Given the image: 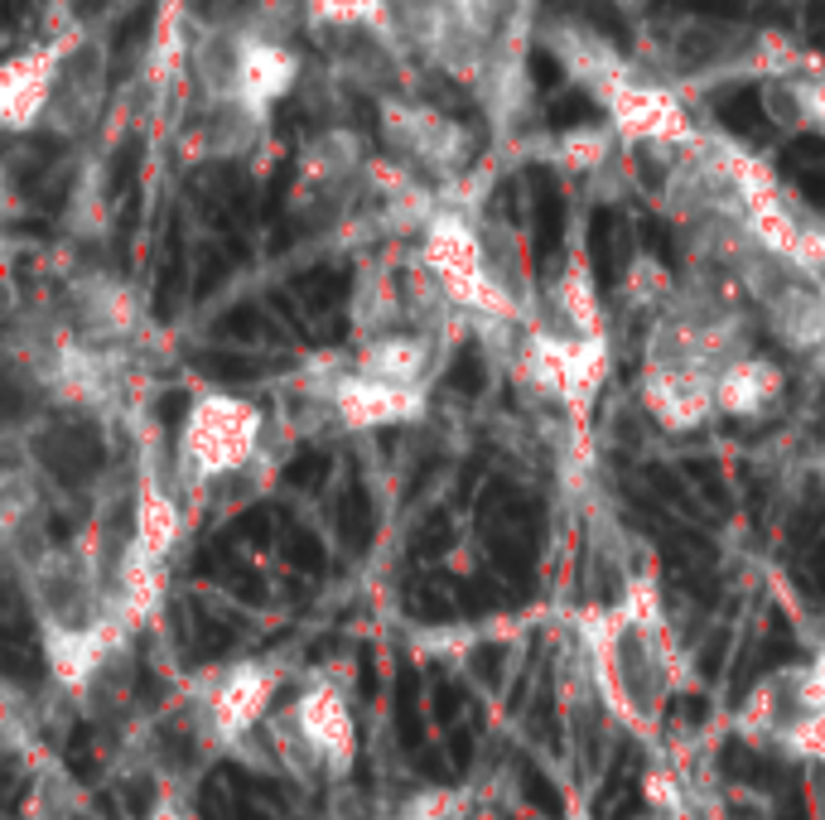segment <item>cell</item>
I'll return each mask as SVG.
<instances>
[{"mask_svg":"<svg viewBox=\"0 0 825 820\" xmlns=\"http://www.w3.org/2000/svg\"><path fill=\"white\" fill-rule=\"evenodd\" d=\"M575 632L598 705L618 729L651 744L671 700L686 691V656L667 623L661 585L651 575L628 579L614 603L579 608Z\"/></svg>","mask_w":825,"mask_h":820,"instance_id":"1","label":"cell"},{"mask_svg":"<svg viewBox=\"0 0 825 820\" xmlns=\"http://www.w3.org/2000/svg\"><path fill=\"white\" fill-rule=\"evenodd\" d=\"M257 738L271 753V763L295 782H318V777L343 782L363 748L357 709L334 676H310L285 705H275Z\"/></svg>","mask_w":825,"mask_h":820,"instance_id":"2","label":"cell"},{"mask_svg":"<svg viewBox=\"0 0 825 820\" xmlns=\"http://www.w3.org/2000/svg\"><path fill=\"white\" fill-rule=\"evenodd\" d=\"M265 440V410L242 391L203 387L184 406V420L175 430V479L189 497H208L212 487L242 479L261 464Z\"/></svg>","mask_w":825,"mask_h":820,"instance_id":"3","label":"cell"},{"mask_svg":"<svg viewBox=\"0 0 825 820\" xmlns=\"http://www.w3.org/2000/svg\"><path fill=\"white\" fill-rule=\"evenodd\" d=\"M608 377H614V338H565L551 328H526V338L516 343V381L575 425L594 416Z\"/></svg>","mask_w":825,"mask_h":820,"instance_id":"4","label":"cell"},{"mask_svg":"<svg viewBox=\"0 0 825 820\" xmlns=\"http://www.w3.org/2000/svg\"><path fill=\"white\" fill-rule=\"evenodd\" d=\"M425 271L445 290L449 304L473 319H512V295L502 275H492V261L483 242L459 228V222H435L430 242H425Z\"/></svg>","mask_w":825,"mask_h":820,"instance_id":"5","label":"cell"},{"mask_svg":"<svg viewBox=\"0 0 825 820\" xmlns=\"http://www.w3.org/2000/svg\"><path fill=\"white\" fill-rule=\"evenodd\" d=\"M281 681H285L281 661L247 656L198 685V700H203L208 724H212V734L222 738V748L232 753L265 729V719L275 714V700H281Z\"/></svg>","mask_w":825,"mask_h":820,"instance_id":"6","label":"cell"},{"mask_svg":"<svg viewBox=\"0 0 825 820\" xmlns=\"http://www.w3.org/2000/svg\"><path fill=\"white\" fill-rule=\"evenodd\" d=\"M816 714H821V695H816V681H811V661H787V666H773L767 676H758L749 685L734 724L749 744L792 753L796 734Z\"/></svg>","mask_w":825,"mask_h":820,"instance_id":"7","label":"cell"},{"mask_svg":"<svg viewBox=\"0 0 825 820\" xmlns=\"http://www.w3.org/2000/svg\"><path fill=\"white\" fill-rule=\"evenodd\" d=\"M430 391H406L391 381L363 377V372H343L338 391H334V425L348 434H372V430H401L425 420Z\"/></svg>","mask_w":825,"mask_h":820,"instance_id":"8","label":"cell"},{"mask_svg":"<svg viewBox=\"0 0 825 820\" xmlns=\"http://www.w3.org/2000/svg\"><path fill=\"white\" fill-rule=\"evenodd\" d=\"M439 367H445L439 343L416 334V328H396V334L363 338L353 348V372L391 381V387H406V391H430Z\"/></svg>","mask_w":825,"mask_h":820,"instance_id":"9","label":"cell"},{"mask_svg":"<svg viewBox=\"0 0 825 820\" xmlns=\"http://www.w3.org/2000/svg\"><path fill=\"white\" fill-rule=\"evenodd\" d=\"M787 396V372L782 362L763 353H743L714 381V401H720V420H767Z\"/></svg>","mask_w":825,"mask_h":820,"instance_id":"10","label":"cell"},{"mask_svg":"<svg viewBox=\"0 0 825 820\" xmlns=\"http://www.w3.org/2000/svg\"><path fill=\"white\" fill-rule=\"evenodd\" d=\"M536 328H551V334H565V338H608L604 299H598V285L584 261H570L545 285V319Z\"/></svg>","mask_w":825,"mask_h":820,"instance_id":"11","label":"cell"},{"mask_svg":"<svg viewBox=\"0 0 825 820\" xmlns=\"http://www.w3.org/2000/svg\"><path fill=\"white\" fill-rule=\"evenodd\" d=\"M401 820H492L483 801L463 787H430L401 806Z\"/></svg>","mask_w":825,"mask_h":820,"instance_id":"12","label":"cell"},{"mask_svg":"<svg viewBox=\"0 0 825 820\" xmlns=\"http://www.w3.org/2000/svg\"><path fill=\"white\" fill-rule=\"evenodd\" d=\"M720 112H724V122H729V126H739V130H749V126H758V122H763V102H758L749 87H734V92H724Z\"/></svg>","mask_w":825,"mask_h":820,"instance_id":"13","label":"cell"},{"mask_svg":"<svg viewBox=\"0 0 825 820\" xmlns=\"http://www.w3.org/2000/svg\"><path fill=\"white\" fill-rule=\"evenodd\" d=\"M792 758H802V763H816L821 772H825V709H821L816 719L806 724L802 734H796V744H792Z\"/></svg>","mask_w":825,"mask_h":820,"instance_id":"14","label":"cell"},{"mask_svg":"<svg viewBox=\"0 0 825 820\" xmlns=\"http://www.w3.org/2000/svg\"><path fill=\"white\" fill-rule=\"evenodd\" d=\"M145 820H198V816H194V806L184 801L179 791H159L155 806L145 811Z\"/></svg>","mask_w":825,"mask_h":820,"instance_id":"15","label":"cell"},{"mask_svg":"<svg viewBox=\"0 0 825 820\" xmlns=\"http://www.w3.org/2000/svg\"><path fill=\"white\" fill-rule=\"evenodd\" d=\"M681 10H696V15H734L743 10V0H676Z\"/></svg>","mask_w":825,"mask_h":820,"instance_id":"16","label":"cell"},{"mask_svg":"<svg viewBox=\"0 0 825 820\" xmlns=\"http://www.w3.org/2000/svg\"><path fill=\"white\" fill-rule=\"evenodd\" d=\"M811 681H816V695H821V709H825V646L811 656Z\"/></svg>","mask_w":825,"mask_h":820,"instance_id":"17","label":"cell"},{"mask_svg":"<svg viewBox=\"0 0 825 820\" xmlns=\"http://www.w3.org/2000/svg\"><path fill=\"white\" fill-rule=\"evenodd\" d=\"M623 820H690V816H667V811H651V806H643V811H633Z\"/></svg>","mask_w":825,"mask_h":820,"instance_id":"18","label":"cell"},{"mask_svg":"<svg viewBox=\"0 0 825 820\" xmlns=\"http://www.w3.org/2000/svg\"><path fill=\"white\" fill-rule=\"evenodd\" d=\"M816 820H825V772H821V797H816Z\"/></svg>","mask_w":825,"mask_h":820,"instance_id":"19","label":"cell"}]
</instances>
